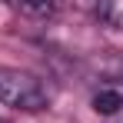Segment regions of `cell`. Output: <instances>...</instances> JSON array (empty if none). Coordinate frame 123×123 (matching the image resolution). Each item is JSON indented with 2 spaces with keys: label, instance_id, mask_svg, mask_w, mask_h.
<instances>
[{
  "label": "cell",
  "instance_id": "obj_1",
  "mask_svg": "<svg viewBox=\"0 0 123 123\" xmlns=\"http://www.w3.org/2000/svg\"><path fill=\"white\" fill-rule=\"evenodd\" d=\"M0 103L13 106V110H43L50 106V90L40 77L27 73V70H13V67H0Z\"/></svg>",
  "mask_w": 123,
  "mask_h": 123
},
{
  "label": "cell",
  "instance_id": "obj_2",
  "mask_svg": "<svg viewBox=\"0 0 123 123\" xmlns=\"http://www.w3.org/2000/svg\"><path fill=\"white\" fill-rule=\"evenodd\" d=\"M93 110L103 113V117H113V113H120L123 110V90L120 86H103L93 93Z\"/></svg>",
  "mask_w": 123,
  "mask_h": 123
},
{
  "label": "cell",
  "instance_id": "obj_3",
  "mask_svg": "<svg viewBox=\"0 0 123 123\" xmlns=\"http://www.w3.org/2000/svg\"><path fill=\"white\" fill-rule=\"evenodd\" d=\"M97 17H100L106 27H113V30H123V0L100 3V7H97Z\"/></svg>",
  "mask_w": 123,
  "mask_h": 123
},
{
  "label": "cell",
  "instance_id": "obj_4",
  "mask_svg": "<svg viewBox=\"0 0 123 123\" xmlns=\"http://www.w3.org/2000/svg\"><path fill=\"white\" fill-rule=\"evenodd\" d=\"M20 13H27V17H53V3H23Z\"/></svg>",
  "mask_w": 123,
  "mask_h": 123
},
{
  "label": "cell",
  "instance_id": "obj_5",
  "mask_svg": "<svg viewBox=\"0 0 123 123\" xmlns=\"http://www.w3.org/2000/svg\"><path fill=\"white\" fill-rule=\"evenodd\" d=\"M0 123H10V120H0Z\"/></svg>",
  "mask_w": 123,
  "mask_h": 123
}]
</instances>
